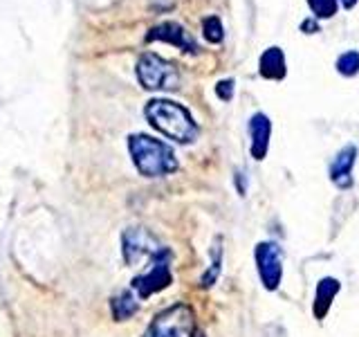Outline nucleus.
Listing matches in <instances>:
<instances>
[{
    "instance_id": "1",
    "label": "nucleus",
    "mask_w": 359,
    "mask_h": 337,
    "mask_svg": "<svg viewBox=\"0 0 359 337\" xmlns=\"http://www.w3.org/2000/svg\"><path fill=\"white\" fill-rule=\"evenodd\" d=\"M144 117L149 119L155 131H160L164 138L177 144H191L200 135V126L189 112V108L173 99H151L144 106Z\"/></svg>"
},
{
    "instance_id": "2",
    "label": "nucleus",
    "mask_w": 359,
    "mask_h": 337,
    "mask_svg": "<svg viewBox=\"0 0 359 337\" xmlns=\"http://www.w3.org/2000/svg\"><path fill=\"white\" fill-rule=\"evenodd\" d=\"M128 151L137 171L146 178H162L177 171V157L173 149L151 135L135 133L128 138Z\"/></svg>"
},
{
    "instance_id": "3",
    "label": "nucleus",
    "mask_w": 359,
    "mask_h": 337,
    "mask_svg": "<svg viewBox=\"0 0 359 337\" xmlns=\"http://www.w3.org/2000/svg\"><path fill=\"white\" fill-rule=\"evenodd\" d=\"M144 337H205L198 333L196 312L189 303H173L157 312L149 324Z\"/></svg>"
},
{
    "instance_id": "4",
    "label": "nucleus",
    "mask_w": 359,
    "mask_h": 337,
    "mask_svg": "<svg viewBox=\"0 0 359 337\" xmlns=\"http://www.w3.org/2000/svg\"><path fill=\"white\" fill-rule=\"evenodd\" d=\"M137 79L146 90H177V67L155 52H144L137 61Z\"/></svg>"
},
{
    "instance_id": "5",
    "label": "nucleus",
    "mask_w": 359,
    "mask_h": 337,
    "mask_svg": "<svg viewBox=\"0 0 359 337\" xmlns=\"http://www.w3.org/2000/svg\"><path fill=\"white\" fill-rule=\"evenodd\" d=\"M171 281H173V275H171V250L162 247V250L151 258V267L146 270L144 275L133 279V290L137 292L142 299H146V297L155 295V292L168 288V286H171Z\"/></svg>"
},
{
    "instance_id": "6",
    "label": "nucleus",
    "mask_w": 359,
    "mask_h": 337,
    "mask_svg": "<svg viewBox=\"0 0 359 337\" xmlns=\"http://www.w3.org/2000/svg\"><path fill=\"white\" fill-rule=\"evenodd\" d=\"M254 261L265 290H278L283 281V250L272 241H263L254 247Z\"/></svg>"
},
{
    "instance_id": "7",
    "label": "nucleus",
    "mask_w": 359,
    "mask_h": 337,
    "mask_svg": "<svg viewBox=\"0 0 359 337\" xmlns=\"http://www.w3.org/2000/svg\"><path fill=\"white\" fill-rule=\"evenodd\" d=\"M160 250H162L160 241L144 227H128L121 236L123 261L128 265H137L142 258H153Z\"/></svg>"
},
{
    "instance_id": "8",
    "label": "nucleus",
    "mask_w": 359,
    "mask_h": 337,
    "mask_svg": "<svg viewBox=\"0 0 359 337\" xmlns=\"http://www.w3.org/2000/svg\"><path fill=\"white\" fill-rule=\"evenodd\" d=\"M146 41H149V43L162 41V43H168V45H175L177 50L189 52V54H198L200 52L196 39L191 37V34L182 25H180V22H173V20H166V22H160V25L151 27L149 34H146Z\"/></svg>"
},
{
    "instance_id": "9",
    "label": "nucleus",
    "mask_w": 359,
    "mask_h": 337,
    "mask_svg": "<svg viewBox=\"0 0 359 337\" xmlns=\"http://www.w3.org/2000/svg\"><path fill=\"white\" fill-rule=\"evenodd\" d=\"M355 162H357V146L355 144H346L344 149H339V153L332 157L328 176H330L334 187H339V189H351L353 187V166H355Z\"/></svg>"
},
{
    "instance_id": "10",
    "label": "nucleus",
    "mask_w": 359,
    "mask_h": 337,
    "mask_svg": "<svg viewBox=\"0 0 359 337\" xmlns=\"http://www.w3.org/2000/svg\"><path fill=\"white\" fill-rule=\"evenodd\" d=\"M250 140H252V157L256 162L265 160V155L269 151V140H272V121L265 112H256L250 119Z\"/></svg>"
},
{
    "instance_id": "11",
    "label": "nucleus",
    "mask_w": 359,
    "mask_h": 337,
    "mask_svg": "<svg viewBox=\"0 0 359 337\" xmlns=\"http://www.w3.org/2000/svg\"><path fill=\"white\" fill-rule=\"evenodd\" d=\"M341 290V284L337 281L334 277H323L319 284H317V290H314V301H312V312H314V319H323L325 315H328L330 306L334 297L339 295Z\"/></svg>"
},
{
    "instance_id": "12",
    "label": "nucleus",
    "mask_w": 359,
    "mask_h": 337,
    "mask_svg": "<svg viewBox=\"0 0 359 337\" xmlns=\"http://www.w3.org/2000/svg\"><path fill=\"white\" fill-rule=\"evenodd\" d=\"M258 72H261L263 79H269V81H280L287 74V65H285V54L280 48H267L261 59H258Z\"/></svg>"
},
{
    "instance_id": "13",
    "label": "nucleus",
    "mask_w": 359,
    "mask_h": 337,
    "mask_svg": "<svg viewBox=\"0 0 359 337\" xmlns=\"http://www.w3.org/2000/svg\"><path fill=\"white\" fill-rule=\"evenodd\" d=\"M209 256H211V263L200 277V288H211L220 279V272H222V239H220V236L213 239Z\"/></svg>"
},
{
    "instance_id": "14",
    "label": "nucleus",
    "mask_w": 359,
    "mask_h": 337,
    "mask_svg": "<svg viewBox=\"0 0 359 337\" xmlns=\"http://www.w3.org/2000/svg\"><path fill=\"white\" fill-rule=\"evenodd\" d=\"M140 303H137V297L133 295L130 290H123L119 292L117 297H112L110 301V310H112V317L117 322H123V319H130L135 312H137Z\"/></svg>"
},
{
    "instance_id": "15",
    "label": "nucleus",
    "mask_w": 359,
    "mask_h": 337,
    "mask_svg": "<svg viewBox=\"0 0 359 337\" xmlns=\"http://www.w3.org/2000/svg\"><path fill=\"white\" fill-rule=\"evenodd\" d=\"M337 72L341 77H355L359 74V52L357 50H346L344 54H339L337 59Z\"/></svg>"
},
{
    "instance_id": "16",
    "label": "nucleus",
    "mask_w": 359,
    "mask_h": 337,
    "mask_svg": "<svg viewBox=\"0 0 359 337\" xmlns=\"http://www.w3.org/2000/svg\"><path fill=\"white\" fill-rule=\"evenodd\" d=\"M202 34H205V39L209 43H222L224 39V27H222V20L218 16H207L202 20Z\"/></svg>"
},
{
    "instance_id": "17",
    "label": "nucleus",
    "mask_w": 359,
    "mask_h": 337,
    "mask_svg": "<svg viewBox=\"0 0 359 337\" xmlns=\"http://www.w3.org/2000/svg\"><path fill=\"white\" fill-rule=\"evenodd\" d=\"M312 16L317 20L332 18L337 14V7H339V0H308Z\"/></svg>"
},
{
    "instance_id": "18",
    "label": "nucleus",
    "mask_w": 359,
    "mask_h": 337,
    "mask_svg": "<svg viewBox=\"0 0 359 337\" xmlns=\"http://www.w3.org/2000/svg\"><path fill=\"white\" fill-rule=\"evenodd\" d=\"M216 95L222 99V101H231L233 99V79H222L216 86Z\"/></svg>"
},
{
    "instance_id": "19",
    "label": "nucleus",
    "mask_w": 359,
    "mask_h": 337,
    "mask_svg": "<svg viewBox=\"0 0 359 337\" xmlns=\"http://www.w3.org/2000/svg\"><path fill=\"white\" fill-rule=\"evenodd\" d=\"M301 32H306V34H317L319 32V20L317 18H306L301 22Z\"/></svg>"
},
{
    "instance_id": "20",
    "label": "nucleus",
    "mask_w": 359,
    "mask_h": 337,
    "mask_svg": "<svg viewBox=\"0 0 359 337\" xmlns=\"http://www.w3.org/2000/svg\"><path fill=\"white\" fill-rule=\"evenodd\" d=\"M236 189H238V194L245 196L247 194V178L243 171H236Z\"/></svg>"
},
{
    "instance_id": "21",
    "label": "nucleus",
    "mask_w": 359,
    "mask_h": 337,
    "mask_svg": "<svg viewBox=\"0 0 359 337\" xmlns=\"http://www.w3.org/2000/svg\"><path fill=\"white\" fill-rule=\"evenodd\" d=\"M339 5H341L344 9H353V7L357 5V0H339Z\"/></svg>"
}]
</instances>
